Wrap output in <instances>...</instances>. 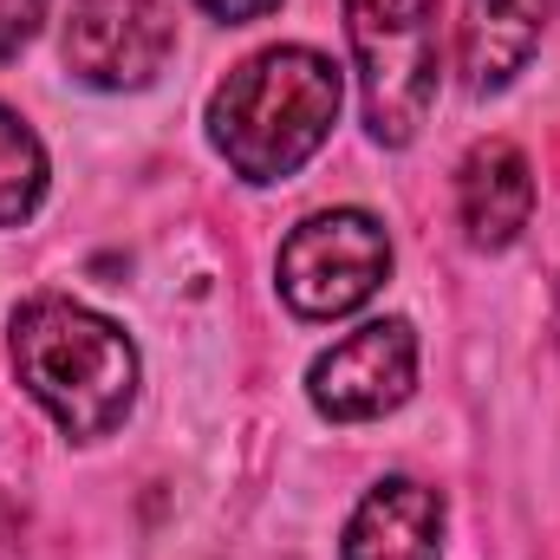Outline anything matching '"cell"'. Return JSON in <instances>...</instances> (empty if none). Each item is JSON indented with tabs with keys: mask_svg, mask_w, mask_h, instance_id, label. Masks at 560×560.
<instances>
[{
	"mask_svg": "<svg viewBox=\"0 0 560 560\" xmlns=\"http://www.w3.org/2000/svg\"><path fill=\"white\" fill-rule=\"evenodd\" d=\"M46 196V143L33 138V125L20 112L0 105V229L26 222Z\"/></svg>",
	"mask_w": 560,
	"mask_h": 560,
	"instance_id": "30bf717a",
	"label": "cell"
},
{
	"mask_svg": "<svg viewBox=\"0 0 560 560\" xmlns=\"http://www.w3.org/2000/svg\"><path fill=\"white\" fill-rule=\"evenodd\" d=\"M339 560H443V495L411 476H385L346 522Z\"/></svg>",
	"mask_w": 560,
	"mask_h": 560,
	"instance_id": "52a82bcc",
	"label": "cell"
},
{
	"mask_svg": "<svg viewBox=\"0 0 560 560\" xmlns=\"http://www.w3.org/2000/svg\"><path fill=\"white\" fill-rule=\"evenodd\" d=\"M39 20H46V0H0V59L26 52L33 33H39Z\"/></svg>",
	"mask_w": 560,
	"mask_h": 560,
	"instance_id": "8fae6325",
	"label": "cell"
},
{
	"mask_svg": "<svg viewBox=\"0 0 560 560\" xmlns=\"http://www.w3.org/2000/svg\"><path fill=\"white\" fill-rule=\"evenodd\" d=\"M456 215L476 248H509L535 215V170L509 138L476 143L456 170Z\"/></svg>",
	"mask_w": 560,
	"mask_h": 560,
	"instance_id": "ba28073f",
	"label": "cell"
},
{
	"mask_svg": "<svg viewBox=\"0 0 560 560\" xmlns=\"http://www.w3.org/2000/svg\"><path fill=\"white\" fill-rule=\"evenodd\" d=\"M13 535H20V509H13V495L0 489V548H7Z\"/></svg>",
	"mask_w": 560,
	"mask_h": 560,
	"instance_id": "4fadbf2b",
	"label": "cell"
},
{
	"mask_svg": "<svg viewBox=\"0 0 560 560\" xmlns=\"http://www.w3.org/2000/svg\"><path fill=\"white\" fill-rule=\"evenodd\" d=\"M555 0H463V85L476 98L502 92L541 46Z\"/></svg>",
	"mask_w": 560,
	"mask_h": 560,
	"instance_id": "9c48e42d",
	"label": "cell"
},
{
	"mask_svg": "<svg viewBox=\"0 0 560 560\" xmlns=\"http://www.w3.org/2000/svg\"><path fill=\"white\" fill-rule=\"evenodd\" d=\"M346 105V72L313 46H268L242 59L209 98V138L242 183L300 176L332 138Z\"/></svg>",
	"mask_w": 560,
	"mask_h": 560,
	"instance_id": "6da1fadb",
	"label": "cell"
},
{
	"mask_svg": "<svg viewBox=\"0 0 560 560\" xmlns=\"http://www.w3.org/2000/svg\"><path fill=\"white\" fill-rule=\"evenodd\" d=\"M418 385V332L411 319H365L339 346H326L306 372L313 411L332 423H372L398 411Z\"/></svg>",
	"mask_w": 560,
	"mask_h": 560,
	"instance_id": "5b68a950",
	"label": "cell"
},
{
	"mask_svg": "<svg viewBox=\"0 0 560 560\" xmlns=\"http://www.w3.org/2000/svg\"><path fill=\"white\" fill-rule=\"evenodd\" d=\"M202 13H215V20H229V26H242V20H261V13H275L280 0H196Z\"/></svg>",
	"mask_w": 560,
	"mask_h": 560,
	"instance_id": "7c38bea8",
	"label": "cell"
},
{
	"mask_svg": "<svg viewBox=\"0 0 560 560\" xmlns=\"http://www.w3.org/2000/svg\"><path fill=\"white\" fill-rule=\"evenodd\" d=\"M346 39L365 92V131L405 150L436 98V0H346Z\"/></svg>",
	"mask_w": 560,
	"mask_h": 560,
	"instance_id": "3957f363",
	"label": "cell"
},
{
	"mask_svg": "<svg viewBox=\"0 0 560 560\" xmlns=\"http://www.w3.org/2000/svg\"><path fill=\"white\" fill-rule=\"evenodd\" d=\"M176 52V20L163 0H72L66 66L98 92H143Z\"/></svg>",
	"mask_w": 560,
	"mask_h": 560,
	"instance_id": "8992f818",
	"label": "cell"
},
{
	"mask_svg": "<svg viewBox=\"0 0 560 560\" xmlns=\"http://www.w3.org/2000/svg\"><path fill=\"white\" fill-rule=\"evenodd\" d=\"M280 300L300 319H346L392 275V235L365 209H319L280 242Z\"/></svg>",
	"mask_w": 560,
	"mask_h": 560,
	"instance_id": "277c9868",
	"label": "cell"
},
{
	"mask_svg": "<svg viewBox=\"0 0 560 560\" xmlns=\"http://www.w3.org/2000/svg\"><path fill=\"white\" fill-rule=\"evenodd\" d=\"M7 352L33 405L79 443L112 436L138 405V346L125 339V326H112L79 300H59V293L26 300L13 313Z\"/></svg>",
	"mask_w": 560,
	"mask_h": 560,
	"instance_id": "7a4b0ae2",
	"label": "cell"
}]
</instances>
